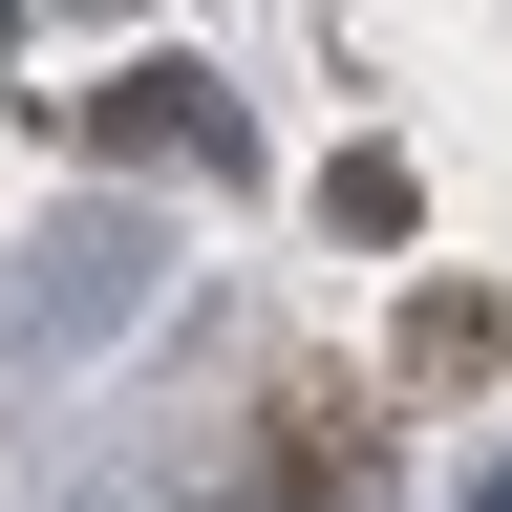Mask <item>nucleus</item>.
Listing matches in <instances>:
<instances>
[{
    "instance_id": "f257e3e1",
    "label": "nucleus",
    "mask_w": 512,
    "mask_h": 512,
    "mask_svg": "<svg viewBox=\"0 0 512 512\" xmlns=\"http://www.w3.org/2000/svg\"><path fill=\"white\" fill-rule=\"evenodd\" d=\"M470 512H512V470H491V491H470Z\"/></svg>"
}]
</instances>
